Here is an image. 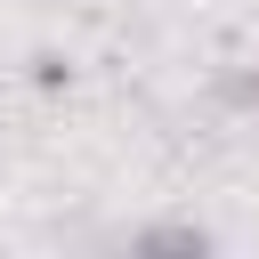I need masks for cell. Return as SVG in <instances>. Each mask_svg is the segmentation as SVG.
I'll use <instances>...</instances> for the list:
<instances>
[{"mask_svg":"<svg viewBox=\"0 0 259 259\" xmlns=\"http://www.w3.org/2000/svg\"><path fill=\"white\" fill-rule=\"evenodd\" d=\"M235 97H251V105H259V73H251V81H235Z\"/></svg>","mask_w":259,"mask_h":259,"instance_id":"1","label":"cell"}]
</instances>
